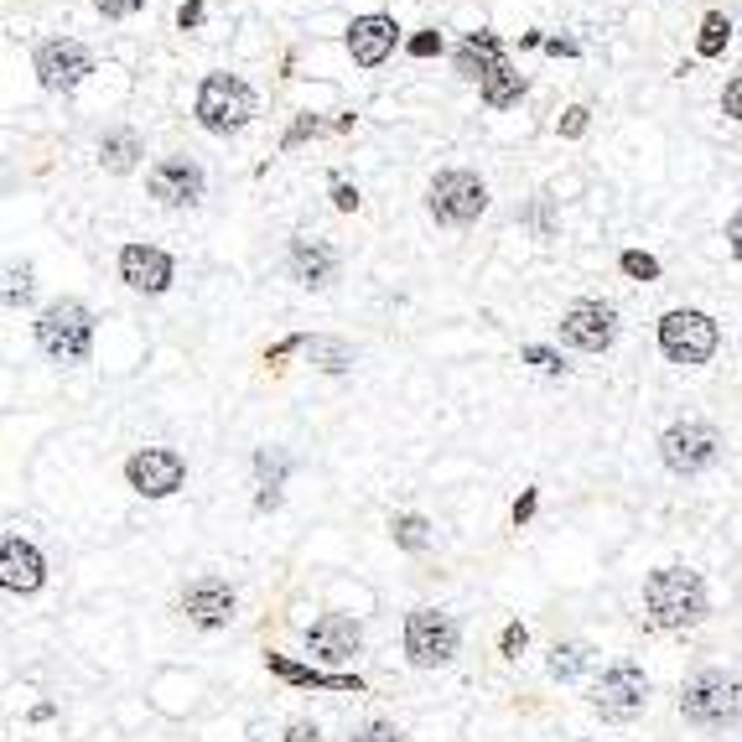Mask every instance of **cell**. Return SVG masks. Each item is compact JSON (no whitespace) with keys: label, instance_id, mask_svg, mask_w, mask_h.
<instances>
[{"label":"cell","instance_id":"cell-42","mask_svg":"<svg viewBox=\"0 0 742 742\" xmlns=\"http://www.w3.org/2000/svg\"><path fill=\"white\" fill-rule=\"evenodd\" d=\"M529 514H535V489H529V493H520V504H514V525H525Z\"/></svg>","mask_w":742,"mask_h":742},{"label":"cell","instance_id":"cell-30","mask_svg":"<svg viewBox=\"0 0 742 742\" xmlns=\"http://www.w3.org/2000/svg\"><path fill=\"white\" fill-rule=\"evenodd\" d=\"M525 644H529V633H525V624H509L504 633H499V649H504L509 660H520L525 654Z\"/></svg>","mask_w":742,"mask_h":742},{"label":"cell","instance_id":"cell-19","mask_svg":"<svg viewBox=\"0 0 742 742\" xmlns=\"http://www.w3.org/2000/svg\"><path fill=\"white\" fill-rule=\"evenodd\" d=\"M292 275L307 286V292H322L338 281V250L322 244V239H296L292 244Z\"/></svg>","mask_w":742,"mask_h":742},{"label":"cell","instance_id":"cell-38","mask_svg":"<svg viewBox=\"0 0 742 742\" xmlns=\"http://www.w3.org/2000/svg\"><path fill=\"white\" fill-rule=\"evenodd\" d=\"M317 130H322V119H312V115H307V119H296V125H292V136H286V146H296V140H307V136H317Z\"/></svg>","mask_w":742,"mask_h":742},{"label":"cell","instance_id":"cell-8","mask_svg":"<svg viewBox=\"0 0 742 742\" xmlns=\"http://www.w3.org/2000/svg\"><path fill=\"white\" fill-rule=\"evenodd\" d=\"M406 654L421 670L447 664L457 654V624H452L447 613H436V607H415L411 618H406Z\"/></svg>","mask_w":742,"mask_h":742},{"label":"cell","instance_id":"cell-35","mask_svg":"<svg viewBox=\"0 0 742 742\" xmlns=\"http://www.w3.org/2000/svg\"><path fill=\"white\" fill-rule=\"evenodd\" d=\"M722 115H727V119H742V79L727 83V94H722Z\"/></svg>","mask_w":742,"mask_h":742},{"label":"cell","instance_id":"cell-23","mask_svg":"<svg viewBox=\"0 0 742 742\" xmlns=\"http://www.w3.org/2000/svg\"><path fill=\"white\" fill-rule=\"evenodd\" d=\"M525 99V79L509 68V62H499L489 79H483V104H493V110H509V104H520Z\"/></svg>","mask_w":742,"mask_h":742},{"label":"cell","instance_id":"cell-13","mask_svg":"<svg viewBox=\"0 0 742 742\" xmlns=\"http://www.w3.org/2000/svg\"><path fill=\"white\" fill-rule=\"evenodd\" d=\"M613 332H618V312L603 307V301H577V307L561 317V338L582 353H603L607 343H613Z\"/></svg>","mask_w":742,"mask_h":742},{"label":"cell","instance_id":"cell-22","mask_svg":"<svg viewBox=\"0 0 742 742\" xmlns=\"http://www.w3.org/2000/svg\"><path fill=\"white\" fill-rule=\"evenodd\" d=\"M271 670L281 675V681H292V685H332V690H364V681H358V675H322V670L292 664V660H281V654H271Z\"/></svg>","mask_w":742,"mask_h":742},{"label":"cell","instance_id":"cell-33","mask_svg":"<svg viewBox=\"0 0 742 742\" xmlns=\"http://www.w3.org/2000/svg\"><path fill=\"white\" fill-rule=\"evenodd\" d=\"M312 353H322V358H328V369H332V374H338L343 364H349V349H343V343H322V338H317Z\"/></svg>","mask_w":742,"mask_h":742},{"label":"cell","instance_id":"cell-7","mask_svg":"<svg viewBox=\"0 0 742 742\" xmlns=\"http://www.w3.org/2000/svg\"><path fill=\"white\" fill-rule=\"evenodd\" d=\"M717 452H722V436L717 426H706V421H675V426L660 436V457L670 472H706L717 463Z\"/></svg>","mask_w":742,"mask_h":742},{"label":"cell","instance_id":"cell-10","mask_svg":"<svg viewBox=\"0 0 742 742\" xmlns=\"http://www.w3.org/2000/svg\"><path fill=\"white\" fill-rule=\"evenodd\" d=\"M94 73V58H89V47L73 37H53L37 47V83L42 89H53V94H73L83 79Z\"/></svg>","mask_w":742,"mask_h":742},{"label":"cell","instance_id":"cell-27","mask_svg":"<svg viewBox=\"0 0 742 742\" xmlns=\"http://www.w3.org/2000/svg\"><path fill=\"white\" fill-rule=\"evenodd\" d=\"M37 292V281H32V265H11L5 271V307H26Z\"/></svg>","mask_w":742,"mask_h":742},{"label":"cell","instance_id":"cell-21","mask_svg":"<svg viewBox=\"0 0 742 742\" xmlns=\"http://www.w3.org/2000/svg\"><path fill=\"white\" fill-rule=\"evenodd\" d=\"M136 161H140V136L136 130H110V136L99 140V167H104V172L125 176Z\"/></svg>","mask_w":742,"mask_h":742},{"label":"cell","instance_id":"cell-29","mask_svg":"<svg viewBox=\"0 0 742 742\" xmlns=\"http://www.w3.org/2000/svg\"><path fill=\"white\" fill-rule=\"evenodd\" d=\"M349 742H406V732L395 722H369V727H358Z\"/></svg>","mask_w":742,"mask_h":742},{"label":"cell","instance_id":"cell-26","mask_svg":"<svg viewBox=\"0 0 742 742\" xmlns=\"http://www.w3.org/2000/svg\"><path fill=\"white\" fill-rule=\"evenodd\" d=\"M586 654H592V649L577 644V639H571V644H556L550 649V675H556V681H577V675H582V664H586Z\"/></svg>","mask_w":742,"mask_h":742},{"label":"cell","instance_id":"cell-12","mask_svg":"<svg viewBox=\"0 0 742 742\" xmlns=\"http://www.w3.org/2000/svg\"><path fill=\"white\" fill-rule=\"evenodd\" d=\"M146 187H151V197L167 203V208H193L197 197H203V167L187 157H167L146 172Z\"/></svg>","mask_w":742,"mask_h":742},{"label":"cell","instance_id":"cell-1","mask_svg":"<svg viewBox=\"0 0 742 742\" xmlns=\"http://www.w3.org/2000/svg\"><path fill=\"white\" fill-rule=\"evenodd\" d=\"M644 607L654 628H696L706 618V582L685 567H664L644 582Z\"/></svg>","mask_w":742,"mask_h":742},{"label":"cell","instance_id":"cell-41","mask_svg":"<svg viewBox=\"0 0 742 742\" xmlns=\"http://www.w3.org/2000/svg\"><path fill=\"white\" fill-rule=\"evenodd\" d=\"M727 244H732V254L742 260V208L732 214V224H727Z\"/></svg>","mask_w":742,"mask_h":742},{"label":"cell","instance_id":"cell-25","mask_svg":"<svg viewBox=\"0 0 742 742\" xmlns=\"http://www.w3.org/2000/svg\"><path fill=\"white\" fill-rule=\"evenodd\" d=\"M390 535H395V546L400 550H426L431 546V525L421 520V514H395Z\"/></svg>","mask_w":742,"mask_h":742},{"label":"cell","instance_id":"cell-34","mask_svg":"<svg viewBox=\"0 0 742 742\" xmlns=\"http://www.w3.org/2000/svg\"><path fill=\"white\" fill-rule=\"evenodd\" d=\"M442 53V37L436 32H421V37H411V58H436Z\"/></svg>","mask_w":742,"mask_h":742},{"label":"cell","instance_id":"cell-16","mask_svg":"<svg viewBox=\"0 0 742 742\" xmlns=\"http://www.w3.org/2000/svg\"><path fill=\"white\" fill-rule=\"evenodd\" d=\"M307 649H312L317 660L343 664L364 649V628L353 624V618H343V613H328V618H317V624L307 628Z\"/></svg>","mask_w":742,"mask_h":742},{"label":"cell","instance_id":"cell-20","mask_svg":"<svg viewBox=\"0 0 742 742\" xmlns=\"http://www.w3.org/2000/svg\"><path fill=\"white\" fill-rule=\"evenodd\" d=\"M499 62H504V42L493 37V32H472V37L457 47V73H463V79L483 83Z\"/></svg>","mask_w":742,"mask_h":742},{"label":"cell","instance_id":"cell-36","mask_svg":"<svg viewBox=\"0 0 742 742\" xmlns=\"http://www.w3.org/2000/svg\"><path fill=\"white\" fill-rule=\"evenodd\" d=\"M197 21H203V0H182V11H176V26H182V32H193Z\"/></svg>","mask_w":742,"mask_h":742},{"label":"cell","instance_id":"cell-32","mask_svg":"<svg viewBox=\"0 0 742 742\" xmlns=\"http://www.w3.org/2000/svg\"><path fill=\"white\" fill-rule=\"evenodd\" d=\"M525 364H535L540 374H561V369H567V364H561L550 349H540V343H529V349H525Z\"/></svg>","mask_w":742,"mask_h":742},{"label":"cell","instance_id":"cell-18","mask_svg":"<svg viewBox=\"0 0 742 742\" xmlns=\"http://www.w3.org/2000/svg\"><path fill=\"white\" fill-rule=\"evenodd\" d=\"M42 577H47L42 550L26 546L21 535H5V546H0V582H5V592H37Z\"/></svg>","mask_w":742,"mask_h":742},{"label":"cell","instance_id":"cell-9","mask_svg":"<svg viewBox=\"0 0 742 742\" xmlns=\"http://www.w3.org/2000/svg\"><path fill=\"white\" fill-rule=\"evenodd\" d=\"M644 696H649L644 670L639 664H613L597 681V690H592V706H597L603 722H633L644 711Z\"/></svg>","mask_w":742,"mask_h":742},{"label":"cell","instance_id":"cell-24","mask_svg":"<svg viewBox=\"0 0 742 742\" xmlns=\"http://www.w3.org/2000/svg\"><path fill=\"white\" fill-rule=\"evenodd\" d=\"M727 37H732V21H727V11H706L701 16V37H696V53L701 58H717L727 47Z\"/></svg>","mask_w":742,"mask_h":742},{"label":"cell","instance_id":"cell-5","mask_svg":"<svg viewBox=\"0 0 742 742\" xmlns=\"http://www.w3.org/2000/svg\"><path fill=\"white\" fill-rule=\"evenodd\" d=\"M426 208L436 224H447V229H468L478 224V214L489 208V187L478 182L472 172H436L426 187Z\"/></svg>","mask_w":742,"mask_h":742},{"label":"cell","instance_id":"cell-11","mask_svg":"<svg viewBox=\"0 0 742 742\" xmlns=\"http://www.w3.org/2000/svg\"><path fill=\"white\" fill-rule=\"evenodd\" d=\"M125 478H130V489H136L140 499H167V493L182 489L187 463H182L172 447H146L125 463Z\"/></svg>","mask_w":742,"mask_h":742},{"label":"cell","instance_id":"cell-14","mask_svg":"<svg viewBox=\"0 0 742 742\" xmlns=\"http://www.w3.org/2000/svg\"><path fill=\"white\" fill-rule=\"evenodd\" d=\"M182 613L197 628H224L235 618V586L218 582V577H203V582H193L182 592Z\"/></svg>","mask_w":742,"mask_h":742},{"label":"cell","instance_id":"cell-3","mask_svg":"<svg viewBox=\"0 0 742 742\" xmlns=\"http://www.w3.org/2000/svg\"><path fill=\"white\" fill-rule=\"evenodd\" d=\"M254 119V89L235 73H208L197 89V125L208 136H235Z\"/></svg>","mask_w":742,"mask_h":742},{"label":"cell","instance_id":"cell-37","mask_svg":"<svg viewBox=\"0 0 742 742\" xmlns=\"http://www.w3.org/2000/svg\"><path fill=\"white\" fill-rule=\"evenodd\" d=\"M582 130H586V110L582 104H571L567 119H561V136H582Z\"/></svg>","mask_w":742,"mask_h":742},{"label":"cell","instance_id":"cell-6","mask_svg":"<svg viewBox=\"0 0 742 742\" xmlns=\"http://www.w3.org/2000/svg\"><path fill=\"white\" fill-rule=\"evenodd\" d=\"M660 349L670 364H685V369H696L706 364L711 353H717V322L706 312H670L660 322Z\"/></svg>","mask_w":742,"mask_h":742},{"label":"cell","instance_id":"cell-2","mask_svg":"<svg viewBox=\"0 0 742 742\" xmlns=\"http://www.w3.org/2000/svg\"><path fill=\"white\" fill-rule=\"evenodd\" d=\"M681 717L701 732H727L742 717V681L727 670H701L681 690Z\"/></svg>","mask_w":742,"mask_h":742},{"label":"cell","instance_id":"cell-15","mask_svg":"<svg viewBox=\"0 0 742 742\" xmlns=\"http://www.w3.org/2000/svg\"><path fill=\"white\" fill-rule=\"evenodd\" d=\"M119 275H125L130 292L161 296L172 286V260L161 250H151V244H125V250H119Z\"/></svg>","mask_w":742,"mask_h":742},{"label":"cell","instance_id":"cell-39","mask_svg":"<svg viewBox=\"0 0 742 742\" xmlns=\"http://www.w3.org/2000/svg\"><path fill=\"white\" fill-rule=\"evenodd\" d=\"M286 742H322V732L312 722H292L286 727Z\"/></svg>","mask_w":742,"mask_h":742},{"label":"cell","instance_id":"cell-28","mask_svg":"<svg viewBox=\"0 0 742 742\" xmlns=\"http://www.w3.org/2000/svg\"><path fill=\"white\" fill-rule=\"evenodd\" d=\"M624 275H633V281H660V260L644 250H628L624 254Z\"/></svg>","mask_w":742,"mask_h":742},{"label":"cell","instance_id":"cell-4","mask_svg":"<svg viewBox=\"0 0 742 742\" xmlns=\"http://www.w3.org/2000/svg\"><path fill=\"white\" fill-rule=\"evenodd\" d=\"M37 343L47 358H58V364H83L89 349H94V317L83 301H53L47 312L37 317Z\"/></svg>","mask_w":742,"mask_h":742},{"label":"cell","instance_id":"cell-40","mask_svg":"<svg viewBox=\"0 0 742 742\" xmlns=\"http://www.w3.org/2000/svg\"><path fill=\"white\" fill-rule=\"evenodd\" d=\"M332 203H338L343 214H353V208H358V193H353L349 182H338V187H332Z\"/></svg>","mask_w":742,"mask_h":742},{"label":"cell","instance_id":"cell-17","mask_svg":"<svg viewBox=\"0 0 742 742\" xmlns=\"http://www.w3.org/2000/svg\"><path fill=\"white\" fill-rule=\"evenodd\" d=\"M395 42H400V26L390 16H358L349 26V53L358 68H379L395 53Z\"/></svg>","mask_w":742,"mask_h":742},{"label":"cell","instance_id":"cell-31","mask_svg":"<svg viewBox=\"0 0 742 742\" xmlns=\"http://www.w3.org/2000/svg\"><path fill=\"white\" fill-rule=\"evenodd\" d=\"M146 0H94V11L99 16H110V21H125V16H136Z\"/></svg>","mask_w":742,"mask_h":742}]
</instances>
